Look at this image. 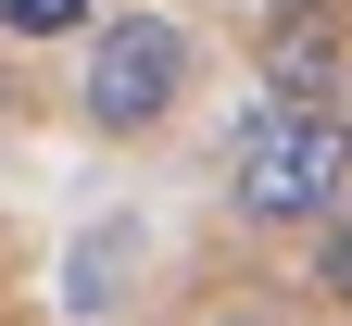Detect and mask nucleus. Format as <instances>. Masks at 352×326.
<instances>
[{"mask_svg": "<svg viewBox=\"0 0 352 326\" xmlns=\"http://www.w3.org/2000/svg\"><path fill=\"white\" fill-rule=\"evenodd\" d=\"M352 201V113L340 101H252L227 126V213L264 239H315Z\"/></svg>", "mask_w": 352, "mask_h": 326, "instance_id": "1", "label": "nucleus"}, {"mask_svg": "<svg viewBox=\"0 0 352 326\" xmlns=\"http://www.w3.org/2000/svg\"><path fill=\"white\" fill-rule=\"evenodd\" d=\"M189 75H201V51L176 13H101L76 51V113H88V138H151V126H176Z\"/></svg>", "mask_w": 352, "mask_h": 326, "instance_id": "2", "label": "nucleus"}, {"mask_svg": "<svg viewBox=\"0 0 352 326\" xmlns=\"http://www.w3.org/2000/svg\"><path fill=\"white\" fill-rule=\"evenodd\" d=\"M264 101H352V25L340 0H289L264 25Z\"/></svg>", "mask_w": 352, "mask_h": 326, "instance_id": "3", "label": "nucleus"}, {"mask_svg": "<svg viewBox=\"0 0 352 326\" xmlns=\"http://www.w3.org/2000/svg\"><path fill=\"white\" fill-rule=\"evenodd\" d=\"M302 276H315V301H327V314H352V201L315 226V264H302Z\"/></svg>", "mask_w": 352, "mask_h": 326, "instance_id": "4", "label": "nucleus"}, {"mask_svg": "<svg viewBox=\"0 0 352 326\" xmlns=\"http://www.w3.org/2000/svg\"><path fill=\"white\" fill-rule=\"evenodd\" d=\"M88 0H0V38H88Z\"/></svg>", "mask_w": 352, "mask_h": 326, "instance_id": "5", "label": "nucleus"}, {"mask_svg": "<svg viewBox=\"0 0 352 326\" xmlns=\"http://www.w3.org/2000/svg\"><path fill=\"white\" fill-rule=\"evenodd\" d=\"M201 326H289V314H264V301H227V314H201Z\"/></svg>", "mask_w": 352, "mask_h": 326, "instance_id": "6", "label": "nucleus"}, {"mask_svg": "<svg viewBox=\"0 0 352 326\" xmlns=\"http://www.w3.org/2000/svg\"><path fill=\"white\" fill-rule=\"evenodd\" d=\"M340 113H352V101H340Z\"/></svg>", "mask_w": 352, "mask_h": 326, "instance_id": "7", "label": "nucleus"}]
</instances>
